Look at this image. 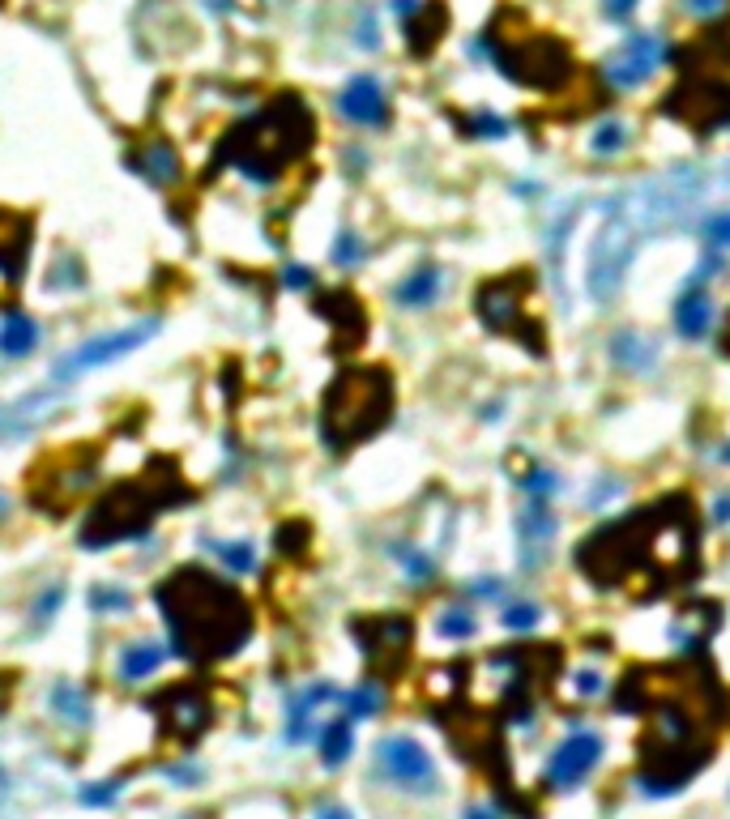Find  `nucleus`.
<instances>
[{
	"label": "nucleus",
	"instance_id": "obj_1",
	"mask_svg": "<svg viewBox=\"0 0 730 819\" xmlns=\"http://www.w3.org/2000/svg\"><path fill=\"white\" fill-rule=\"evenodd\" d=\"M615 709L641 713V785L649 794H675L713 756L718 687L696 662L637 666L615 687Z\"/></svg>",
	"mask_w": 730,
	"mask_h": 819
},
{
	"label": "nucleus",
	"instance_id": "obj_2",
	"mask_svg": "<svg viewBox=\"0 0 730 819\" xmlns=\"http://www.w3.org/2000/svg\"><path fill=\"white\" fill-rule=\"evenodd\" d=\"M581 572L594 585H624V581H654L649 598L662 589L684 585L696 564V521L684 495H666L662 504L637 512V517L611 521L590 534L577 551Z\"/></svg>",
	"mask_w": 730,
	"mask_h": 819
},
{
	"label": "nucleus",
	"instance_id": "obj_3",
	"mask_svg": "<svg viewBox=\"0 0 730 819\" xmlns=\"http://www.w3.org/2000/svg\"><path fill=\"white\" fill-rule=\"evenodd\" d=\"M167 632L176 653L193 662H218L252 636V606L240 589L205 568H176L158 585Z\"/></svg>",
	"mask_w": 730,
	"mask_h": 819
},
{
	"label": "nucleus",
	"instance_id": "obj_4",
	"mask_svg": "<svg viewBox=\"0 0 730 819\" xmlns=\"http://www.w3.org/2000/svg\"><path fill=\"white\" fill-rule=\"evenodd\" d=\"M312 146V111L304 103H278L265 107L261 116L244 120L222 141V163L244 171L248 180L269 184L274 175L295 167Z\"/></svg>",
	"mask_w": 730,
	"mask_h": 819
},
{
	"label": "nucleus",
	"instance_id": "obj_5",
	"mask_svg": "<svg viewBox=\"0 0 730 819\" xmlns=\"http://www.w3.org/2000/svg\"><path fill=\"white\" fill-rule=\"evenodd\" d=\"M393 419V380L385 367H351L321 401V436L329 448H355Z\"/></svg>",
	"mask_w": 730,
	"mask_h": 819
},
{
	"label": "nucleus",
	"instance_id": "obj_6",
	"mask_svg": "<svg viewBox=\"0 0 730 819\" xmlns=\"http://www.w3.org/2000/svg\"><path fill=\"white\" fill-rule=\"evenodd\" d=\"M487 43H491V60L504 69V77H513L517 86L530 90H555L568 86L573 77V60L560 39L543 35V30L526 26L517 9H500V18H491L487 26Z\"/></svg>",
	"mask_w": 730,
	"mask_h": 819
},
{
	"label": "nucleus",
	"instance_id": "obj_7",
	"mask_svg": "<svg viewBox=\"0 0 730 819\" xmlns=\"http://www.w3.org/2000/svg\"><path fill=\"white\" fill-rule=\"evenodd\" d=\"M163 504H180V495H171V487L163 478H141V483L111 487L82 525V546L99 551V546L129 542L137 534H146Z\"/></svg>",
	"mask_w": 730,
	"mask_h": 819
},
{
	"label": "nucleus",
	"instance_id": "obj_8",
	"mask_svg": "<svg viewBox=\"0 0 730 819\" xmlns=\"http://www.w3.org/2000/svg\"><path fill=\"white\" fill-rule=\"evenodd\" d=\"M530 295H534V273L530 269H513L504 278H491L479 286L474 295V312L491 333L517 337L526 350L543 355V325L530 320Z\"/></svg>",
	"mask_w": 730,
	"mask_h": 819
},
{
	"label": "nucleus",
	"instance_id": "obj_9",
	"mask_svg": "<svg viewBox=\"0 0 730 819\" xmlns=\"http://www.w3.org/2000/svg\"><path fill=\"white\" fill-rule=\"evenodd\" d=\"M662 111L692 133H718L730 124V77L679 73V86L662 99Z\"/></svg>",
	"mask_w": 730,
	"mask_h": 819
},
{
	"label": "nucleus",
	"instance_id": "obj_10",
	"mask_svg": "<svg viewBox=\"0 0 730 819\" xmlns=\"http://www.w3.org/2000/svg\"><path fill=\"white\" fill-rule=\"evenodd\" d=\"M359 636V649L376 670V679H398L410 662V645H415V619L410 615H363L351 623Z\"/></svg>",
	"mask_w": 730,
	"mask_h": 819
},
{
	"label": "nucleus",
	"instance_id": "obj_11",
	"mask_svg": "<svg viewBox=\"0 0 730 819\" xmlns=\"http://www.w3.org/2000/svg\"><path fill=\"white\" fill-rule=\"evenodd\" d=\"M94 478V453H56L39 470H30V500H39L52 517L82 500Z\"/></svg>",
	"mask_w": 730,
	"mask_h": 819
},
{
	"label": "nucleus",
	"instance_id": "obj_12",
	"mask_svg": "<svg viewBox=\"0 0 730 819\" xmlns=\"http://www.w3.org/2000/svg\"><path fill=\"white\" fill-rule=\"evenodd\" d=\"M154 709L163 713V730L176 738V743H184V747H193L197 738L210 730V721H214L210 696H205V687L193 683V679L180 683V687H167V692L154 700Z\"/></svg>",
	"mask_w": 730,
	"mask_h": 819
},
{
	"label": "nucleus",
	"instance_id": "obj_13",
	"mask_svg": "<svg viewBox=\"0 0 730 819\" xmlns=\"http://www.w3.org/2000/svg\"><path fill=\"white\" fill-rule=\"evenodd\" d=\"M376 764H380V773H385L393 785H402V790H415V794L436 790L432 756H427L415 738H406V734L385 738V743L376 747Z\"/></svg>",
	"mask_w": 730,
	"mask_h": 819
},
{
	"label": "nucleus",
	"instance_id": "obj_14",
	"mask_svg": "<svg viewBox=\"0 0 730 819\" xmlns=\"http://www.w3.org/2000/svg\"><path fill=\"white\" fill-rule=\"evenodd\" d=\"M602 756V738L581 730L573 738H564L560 747H555V756L547 760V790H573V785H581L585 777H590V768L598 764Z\"/></svg>",
	"mask_w": 730,
	"mask_h": 819
},
{
	"label": "nucleus",
	"instance_id": "obj_15",
	"mask_svg": "<svg viewBox=\"0 0 730 819\" xmlns=\"http://www.w3.org/2000/svg\"><path fill=\"white\" fill-rule=\"evenodd\" d=\"M30 252V218L26 214H0V308H9L26 273Z\"/></svg>",
	"mask_w": 730,
	"mask_h": 819
},
{
	"label": "nucleus",
	"instance_id": "obj_16",
	"mask_svg": "<svg viewBox=\"0 0 730 819\" xmlns=\"http://www.w3.org/2000/svg\"><path fill=\"white\" fill-rule=\"evenodd\" d=\"M316 312L333 325V337H338V346H346V350L359 346L363 333H368V312H363V303L351 291H325L316 299Z\"/></svg>",
	"mask_w": 730,
	"mask_h": 819
},
{
	"label": "nucleus",
	"instance_id": "obj_17",
	"mask_svg": "<svg viewBox=\"0 0 730 819\" xmlns=\"http://www.w3.org/2000/svg\"><path fill=\"white\" fill-rule=\"evenodd\" d=\"M338 111L363 128H376V124L389 120V99H385V90H380L376 77H355V82L338 94Z\"/></svg>",
	"mask_w": 730,
	"mask_h": 819
},
{
	"label": "nucleus",
	"instance_id": "obj_18",
	"mask_svg": "<svg viewBox=\"0 0 730 819\" xmlns=\"http://www.w3.org/2000/svg\"><path fill=\"white\" fill-rule=\"evenodd\" d=\"M658 60H662L658 39L632 35V39L624 43V52L607 64V77H611V82H620V86H637V82H645V77L658 69Z\"/></svg>",
	"mask_w": 730,
	"mask_h": 819
},
{
	"label": "nucleus",
	"instance_id": "obj_19",
	"mask_svg": "<svg viewBox=\"0 0 730 819\" xmlns=\"http://www.w3.org/2000/svg\"><path fill=\"white\" fill-rule=\"evenodd\" d=\"M444 30H449V9H444L440 0L415 5V9H410V18H406V47L415 56L436 52V43L444 39Z\"/></svg>",
	"mask_w": 730,
	"mask_h": 819
},
{
	"label": "nucleus",
	"instance_id": "obj_20",
	"mask_svg": "<svg viewBox=\"0 0 730 819\" xmlns=\"http://www.w3.org/2000/svg\"><path fill=\"white\" fill-rule=\"evenodd\" d=\"M150 329H129V333H116V337H94L90 346H82L77 355H69L60 363V372H86V367H99V363H111L120 355H129L133 346H141V337Z\"/></svg>",
	"mask_w": 730,
	"mask_h": 819
},
{
	"label": "nucleus",
	"instance_id": "obj_21",
	"mask_svg": "<svg viewBox=\"0 0 730 819\" xmlns=\"http://www.w3.org/2000/svg\"><path fill=\"white\" fill-rule=\"evenodd\" d=\"M675 640L684 645L688 653H696V649H705L709 645V636L718 632V606L713 602H696V606H684L675 615Z\"/></svg>",
	"mask_w": 730,
	"mask_h": 819
},
{
	"label": "nucleus",
	"instance_id": "obj_22",
	"mask_svg": "<svg viewBox=\"0 0 730 819\" xmlns=\"http://www.w3.org/2000/svg\"><path fill=\"white\" fill-rule=\"evenodd\" d=\"M620 269H624V231L611 227L607 235L598 239V252H594V295H611L615 282H620Z\"/></svg>",
	"mask_w": 730,
	"mask_h": 819
},
{
	"label": "nucleus",
	"instance_id": "obj_23",
	"mask_svg": "<svg viewBox=\"0 0 730 819\" xmlns=\"http://www.w3.org/2000/svg\"><path fill=\"white\" fill-rule=\"evenodd\" d=\"M35 342H39V325L30 316H22V312H13L5 325H0V355L22 359V355L35 350Z\"/></svg>",
	"mask_w": 730,
	"mask_h": 819
},
{
	"label": "nucleus",
	"instance_id": "obj_24",
	"mask_svg": "<svg viewBox=\"0 0 730 819\" xmlns=\"http://www.w3.org/2000/svg\"><path fill=\"white\" fill-rule=\"evenodd\" d=\"M133 163H137V171L146 175V180H154V184H171V180L180 175V163H176V154H171L167 141H150V146L141 150Z\"/></svg>",
	"mask_w": 730,
	"mask_h": 819
},
{
	"label": "nucleus",
	"instance_id": "obj_25",
	"mask_svg": "<svg viewBox=\"0 0 730 819\" xmlns=\"http://www.w3.org/2000/svg\"><path fill=\"white\" fill-rule=\"evenodd\" d=\"M709 320H713V308H709V295L701 291H688L684 299L675 303V329L684 333V337H705L709 329Z\"/></svg>",
	"mask_w": 730,
	"mask_h": 819
},
{
	"label": "nucleus",
	"instance_id": "obj_26",
	"mask_svg": "<svg viewBox=\"0 0 730 819\" xmlns=\"http://www.w3.org/2000/svg\"><path fill=\"white\" fill-rule=\"evenodd\" d=\"M436 295H440V273L436 269H415L398 286V303H402V308H427Z\"/></svg>",
	"mask_w": 730,
	"mask_h": 819
},
{
	"label": "nucleus",
	"instance_id": "obj_27",
	"mask_svg": "<svg viewBox=\"0 0 730 819\" xmlns=\"http://www.w3.org/2000/svg\"><path fill=\"white\" fill-rule=\"evenodd\" d=\"M163 649L158 645H133V649H124L120 657V679L124 683H137V679H146V674H154L158 666H163Z\"/></svg>",
	"mask_w": 730,
	"mask_h": 819
},
{
	"label": "nucleus",
	"instance_id": "obj_28",
	"mask_svg": "<svg viewBox=\"0 0 730 819\" xmlns=\"http://www.w3.org/2000/svg\"><path fill=\"white\" fill-rule=\"evenodd\" d=\"M351 743H355V734H351V721L338 717V721H329L325 734H321V760L329 768H338L346 756H351Z\"/></svg>",
	"mask_w": 730,
	"mask_h": 819
},
{
	"label": "nucleus",
	"instance_id": "obj_29",
	"mask_svg": "<svg viewBox=\"0 0 730 819\" xmlns=\"http://www.w3.org/2000/svg\"><path fill=\"white\" fill-rule=\"evenodd\" d=\"M551 512L543 508V504H530L526 508V517H521V534H526V551H530V546H534V555L538 551H543V546H547V538H551Z\"/></svg>",
	"mask_w": 730,
	"mask_h": 819
},
{
	"label": "nucleus",
	"instance_id": "obj_30",
	"mask_svg": "<svg viewBox=\"0 0 730 819\" xmlns=\"http://www.w3.org/2000/svg\"><path fill=\"white\" fill-rule=\"evenodd\" d=\"M440 636H449V640L474 636V615H470V610H444V615H440Z\"/></svg>",
	"mask_w": 730,
	"mask_h": 819
},
{
	"label": "nucleus",
	"instance_id": "obj_31",
	"mask_svg": "<svg viewBox=\"0 0 730 819\" xmlns=\"http://www.w3.org/2000/svg\"><path fill=\"white\" fill-rule=\"evenodd\" d=\"M52 700H56V709H60V713H73L77 721H86V717H90V704H86V696L77 692V687H56V696H52Z\"/></svg>",
	"mask_w": 730,
	"mask_h": 819
},
{
	"label": "nucleus",
	"instance_id": "obj_32",
	"mask_svg": "<svg viewBox=\"0 0 730 819\" xmlns=\"http://www.w3.org/2000/svg\"><path fill=\"white\" fill-rule=\"evenodd\" d=\"M624 124H602L598 133H594V154H615V150H624Z\"/></svg>",
	"mask_w": 730,
	"mask_h": 819
},
{
	"label": "nucleus",
	"instance_id": "obj_33",
	"mask_svg": "<svg viewBox=\"0 0 730 819\" xmlns=\"http://www.w3.org/2000/svg\"><path fill=\"white\" fill-rule=\"evenodd\" d=\"M462 128H466V133H474V137H504V120H496V116L462 120Z\"/></svg>",
	"mask_w": 730,
	"mask_h": 819
},
{
	"label": "nucleus",
	"instance_id": "obj_34",
	"mask_svg": "<svg viewBox=\"0 0 730 819\" xmlns=\"http://www.w3.org/2000/svg\"><path fill=\"white\" fill-rule=\"evenodd\" d=\"M705 239L713 248H730V214H718L705 222Z\"/></svg>",
	"mask_w": 730,
	"mask_h": 819
},
{
	"label": "nucleus",
	"instance_id": "obj_35",
	"mask_svg": "<svg viewBox=\"0 0 730 819\" xmlns=\"http://www.w3.org/2000/svg\"><path fill=\"white\" fill-rule=\"evenodd\" d=\"M359 256H363L359 239L355 235H338V244H333V261H338V265H355Z\"/></svg>",
	"mask_w": 730,
	"mask_h": 819
},
{
	"label": "nucleus",
	"instance_id": "obj_36",
	"mask_svg": "<svg viewBox=\"0 0 730 819\" xmlns=\"http://www.w3.org/2000/svg\"><path fill=\"white\" fill-rule=\"evenodd\" d=\"M218 555L227 559L235 572H248V568H252V551H248V546H235V542H231V546H218Z\"/></svg>",
	"mask_w": 730,
	"mask_h": 819
},
{
	"label": "nucleus",
	"instance_id": "obj_37",
	"mask_svg": "<svg viewBox=\"0 0 730 819\" xmlns=\"http://www.w3.org/2000/svg\"><path fill=\"white\" fill-rule=\"evenodd\" d=\"M346 704H351L355 717H368V713L380 709V696H376V692H355V696H346Z\"/></svg>",
	"mask_w": 730,
	"mask_h": 819
},
{
	"label": "nucleus",
	"instance_id": "obj_38",
	"mask_svg": "<svg viewBox=\"0 0 730 819\" xmlns=\"http://www.w3.org/2000/svg\"><path fill=\"white\" fill-rule=\"evenodd\" d=\"M521 483H526L530 495H547V491H555V478H551L547 470H530L526 478H521Z\"/></svg>",
	"mask_w": 730,
	"mask_h": 819
},
{
	"label": "nucleus",
	"instance_id": "obj_39",
	"mask_svg": "<svg viewBox=\"0 0 730 819\" xmlns=\"http://www.w3.org/2000/svg\"><path fill=\"white\" fill-rule=\"evenodd\" d=\"M94 606H99V610L129 606V593H124V589H94Z\"/></svg>",
	"mask_w": 730,
	"mask_h": 819
},
{
	"label": "nucleus",
	"instance_id": "obj_40",
	"mask_svg": "<svg viewBox=\"0 0 730 819\" xmlns=\"http://www.w3.org/2000/svg\"><path fill=\"white\" fill-rule=\"evenodd\" d=\"M534 619H538L534 606H513L509 615H504V623H509V628H534Z\"/></svg>",
	"mask_w": 730,
	"mask_h": 819
},
{
	"label": "nucleus",
	"instance_id": "obj_41",
	"mask_svg": "<svg viewBox=\"0 0 730 819\" xmlns=\"http://www.w3.org/2000/svg\"><path fill=\"white\" fill-rule=\"evenodd\" d=\"M577 692H581V696H598V692H602V679H598V674H590V670L577 674Z\"/></svg>",
	"mask_w": 730,
	"mask_h": 819
},
{
	"label": "nucleus",
	"instance_id": "obj_42",
	"mask_svg": "<svg viewBox=\"0 0 730 819\" xmlns=\"http://www.w3.org/2000/svg\"><path fill=\"white\" fill-rule=\"evenodd\" d=\"M632 9H637V0H607V13H611V18H628Z\"/></svg>",
	"mask_w": 730,
	"mask_h": 819
},
{
	"label": "nucleus",
	"instance_id": "obj_43",
	"mask_svg": "<svg viewBox=\"0 0 730 819\" xmlns=\"http://www.w3.org/2000/svg\"><path fill=\"white\" fill-rule=\"evenodd\" d=\"M287 286L304 291V286H312V273H308V269H287Z\"/></svg>",
	"mask_w": 730,
	"mask_h": 819
},
{
	"label": "nucleus",
	"instance_id": "obj_44",
	"mask_svg": "<svg viewBox=\"0 0 730 819\" xmlns=\"http://www.w3.org/2000/svg\"><path fill=\"white\" fill-rule=\"evenodd\" d=\"M726 5V0H688V9L692 13H718Z\"/></svg>",
	"mask_w": 730,
	"mask_h": 819
},
{
	"label": "nucleus",
	"instance_id": "obj_45",
	"mask_svg": "<svg viewBox=\"0 0 730 819\" xmlns=\"http://www.w3.org/2000/svg\"><path fill=\"white\" fill-rule=\"evenodd\" d=\"M316 819H351V811H346V807H325Z\"/></svg>",
	"mask_w": 730,
	"mask_h": 819
},
{
	"label": "nucleus",
	"instance_id": "obj_46",
	"mask_svg": "<svg viewBox=\"0 0 730 819\" xmlns=\"http://www.w3.org/2000/svg\"><path fill=\"white\" fill-rule=\"evenodd\" d=\"M722 355L730 359V316H726V325H722Z\"/></svg>",
	"mask_w": 730,
	"mask_h": 819
},
{
	"label": "nucleus",
	"instance_id": "obj_47",
	"mask_svg": "<svg viewBox=\"0 0 730 819\" xmlns=\"http://www.w3.org/2000/svg\"><path fill=\"white\" fill-rule=\"evenodd\" d=\"M466 819H496V815H491L487 807H470V815H466Z\"/></svg>",
	"mask_w": 730,
	"mask_h": 819
},
{
	"label": "nucleus",
	"instance_id": "obj_48",
	"mask_svg": "<svg viewBox=\"0 0 730 819\" xmlns=\"http://www.w3.org/2000/svg\"><path fill=\"white\" fill-rule=\"evenodd\" d=\"M0 794H5V773H0Z\"/></svg>",
	"mask_w": 730,
	"mask_h": 819
},
{
	"label": "nucleus",
	"instance_id": "obj_49",
	"mask_svg": "<svg viewBox=\"0 0 730 819\" xmlns=\"http://www.w3.org/2000/svg\"><path fill=\"white\" fill-rule=\"evenodd\" d=\"M726 461H730V448H726Z\"/></svg>",
	"mask_w": 730,
	"mask_h": 819
}]
</instances>
